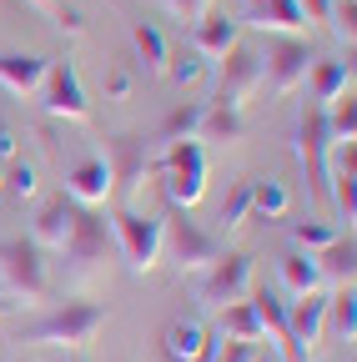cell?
Segmentation results:
<instances>
[{
	"label": "cell",
	"mask_w": 357,
	"mask_h": 362,
	"mask_svg": "<svg viewBox=\"0 0 357 362\" xmlns=\"http://www.w3.org/2000/svg\"><path fill=\"white\" fill-rule=\"evenodd\" d=\"M106 322H111L106 302L71 297V302H56L51 312H40L35 322H25V327H21V342H35V347H71V352H81Z\"/></svg>",
	"instance_id": "obj_1"
},
{
	"label": "cell",
	"mask_w": 357,
	"mask_h": 362,
	"mask_svg": "<svg viewBox=\"0 0 357 362\" xmlns=\"http://www.w3.org/2000/svg\"><path fill=\"white\" fill-rule=\"evenodd\" d=\"M56 257L66 262V282H71V287H91L96 277H106V262L116 257L106 211H101V206H81L71 237H66V247H61Z\"/></svg>",
	"instance_id": "obj_2"
},
{
	"label": "cell",
	"mask_w": 357,
	"mask_h": 362,
	"mask_svg": "<svg viewBox=\"0 0 357 362\" xmlns=\"http://www.w3.org/2000/svg\"><path fill=\"white\" fill-rule=\"evenodd\" d=\"M111 221V242H116V257L126 262V272H136V277H146V272L161 267V232L166 221L156 211H141V206H111L106 211Z\"/></svg>",
	"instance_id": "obj_3"
},
{
	"label": "cell",
	"mask_w": 357,
	"mask_h": 362,
	"mask_svg": "<svg viewBox=\"0 0 357 362\" xmlns=\"http://www.w3.org/2000/svg\"><path fill=\"white\" fill-rule=\"evenodd\" d=\"M0 287L16 307H35L51 297V262L30 237H6L0 242Z\"/></svg>",
	"instance_id": "obj_4"
},
{
	"label": "cell",
	"mask_w": 357,
	"mask_h": 362,
	"mask_svg": "<svg viewBox=\"0 0 357 362\" xmlns=\"http://www.w3.org/2000/svg\"><path fill=\"white\" fill-rule=\"evenodd\" d=\"M156 176L161 192L171 202V211H192L206 197V146L201 141H171L156 156Z\"/></svg>",
	"instance_id": "obj_5"
},
{
	"label": "cell",
	"mask_w": 357,
	"mask_h": 362,
	"mask_svg": "<svg viewBox=\"0 0 357 362\" xmlns=\"http://www.w3.org/2000/svg\"><path fill=\"white\" fill-rule=\"evenodd\" d=\"M166 232H161V262H171L176 272H206L216 257H221V242L211 232L192 221V211H171L161 216Z\"/></svg>",
	"instance_id": "obj_6"
},
{
	"label": "cell",
	"mask_w": 357,
	"mask_h": 362,
	"mask_svg": "<svg viewBox=\"0 0 357 362\" xmlns=\"http://www.w3.org/2000/svg\"><path fill=\"white\" fill-rule=\"evenodd\" d=\"M257 287V272H252V257L242 252H221L206 272H201V282H197V302L206 312H221V307H232V302H247Z\"/></svg>",
	"instance_id": "obj_7"
},
{
	"label": "cell",
	"mask_w": 357,
	"mask_h": 362,
	"mask_svg": "<svg viewBox=\"0 0 357 362\" xmlns=\"http://www.w3.org/2000/svg\"><path fill=\"white\" fill-rule=\"evenodd\" d=\"M106 166H111V197H121V206H136L146 176H156V156L141 136H111Z\"/></svg>",
	"instance_id": "obj_8"
},
{
	"label": "cell",
	"mask_w": 357,
	"mask_h": 362,
	"mask_svg": "<svg viewBox=\"0 0 357 362\" xmlns=\"http://www.w3.org/2000/svg\"><path fill=\"white\" fill-rule=\"evenodd\" d=\"M292 141H297V161L307 171V187L317 202H327V151H332V136H327V111L322 106H302L297 111V131H292Z\"/></svg>",
	"instance_id": "obj_9"
},
{
	"label": "cell",
	"mask_w": 357,
	"mask_h": 362,
	"mask_svg": "<svg viewBox=\"0 0 357 362\" xmlns=\"http://www.w3.org/2000/svg\"><path fill=\"white\" fill-rule=\"evenodd\" d=\"M35 96H40V111L56 116V121L86 126V121L96 116V111H91V96H86V81H81V71H76L71 56H66V61H51V76H46V86H40Z\"/></svg>",
	"instance_id": "obj_10"
},
{
	"label": "cell",
	"mask_w": 357,
	"mask_h": 362,
	"mask_svg": "<svg viewBox=\"0 0 357 362\" xmlns=\"http://www.w3.org/2000/svg\"><path fill=\"white\" fill-rule=\"evenodd\" d=\"M262 90V56L252 45H232L216 66V90H211V106H227V111H247V101Z\"/></svg>",
	"instance_id": "obj_11"
},
{
	"label": "cell",
	"mask_w": 357,
	"mask_h": 362,
	"mask_svg": "<svg viewBox=\"0 0 357 362\" xmlns=\"http://www.w3.org/2000/svg\"><path fill=\"white\" fill-rule=\"evenodd\" d=\"M307 71H312V51L302 35H277L267 45V61H262V86L272 96H297L307 86Z\"/></svg>",
	"instance_id": "obj_12"
},
{
	"label": "cell",
	"mask_w": 357,
	"mask_h": 362,
	"mask_svg": "<svg viewBox=\"0 0 357 362\" xmlns=\"http://www.w3.org/2000/svg\"><path fill=\"white\" fill-rule=\"evenodd\" d=\"M322 342H327V292H307L287 302V352L297 362H312Z\"/></svg>",
	"instance_id": "obj_13"
},
{
	"label": "cell",
	"mask_w": 357,
	"mask_h": 362,
	"mask_svg": "<svg viewBox=\"0 0 357 362\" xmlns=\"http://www.w3.org/2000/svg\"><path fill=\"white\" fill-rule=\"evenodd\" d=\"M161 352L171 362H211L216 337H211V327L201 317H171L166 332H161Z\"/></svg>",
	"instance_id": "obj_14"
},
{
	"label": "cell",
	"mask_w": 357,
	"mask_h": 362,
	"mask_svg": "<svg viewBox=\"0 0 357 362\" xmlns=\"http://www.w3.org/2000/svg\"><path fill=\"white\" fill-rule=\"evenodd\" d=\"M242 21L267 35H302L312 25L297 0H242Z\"/></svg>",
	"instance_id": "obj_15"
},
{
	"label": "cell",
	"mask_w": 357,
	"mask_h": 362,
	"mask_svg": "<svg viewBox=\"0 0 357 362\" xmlns=\"http://www.w3.org/2000/svg\"><path fill=\"white\" fill-rule=\"evenodd\" d=\"M66 197L76 206H106L111 202V166H106V156H81L66 171Z\"/></svg>",
	"instance_id": "obj_16"
},
{
	"label": "cell",
	"mask_w": 357,
	"mask_h": 362,
	"mask_svg": "<svg viewBox=\"0 0 357 362\" xmlns=\"http://www.w3.org/2000/svg\"><path fill=\"white\" fill-rule=\"evenodd\" d=\"M46 76H51V56H35V51H6L0 56V86L21 101H30L46 86Z\"/></svg>",
	"instance_id": "obj_17"
},
{
	"label": "cell",
	"mask_w": 357,
	"mask_h": 362,
	"mask_svg": "<svg viewBox=\"0 0 357 362\" xmlns=\"http://www.w3.org/2000/svg\"><path fill=\"white\" fill-rule=\"evenodd\" d=\"M232 45H242V21H232V16L206 11V16L192 25V51H197L206 66H221V56H227Z\"/></svg>",
	"instance_id": "obj_18"
},
{
	"label": "cell",
	"mask_w": 357,
	"mask_h": 362,
	"mask_svg": "<svg viewBox=\"0 0 357 362\" xmlns=\"http://www.w3.org/2000/svg\"><path fill=\"white\" fill-rule=\"evenodd\" d=\"M76 202L61 192V197H51L46 206L35 211V226H30V242L40 247V252H61L66 247V237H71V226H76Z\"/></svg>",
	"instance_id": "obj_19"
},
{
	"label": "cell",
	"mask_w": 357,
	"mask_h": 362,
	"mask_svg": "<svg viewBox=\"0 0 357 362\" xmlns=\"http://www.w3.org/2000/svg\"><path fill=\"white\" fill-rule=\"evenodd\" d=\"M307 86H312V106H332L342 96H352V61H322L307 71Z\"/></svg>",
	"instance_id": "obj_20"
},
{
	"label": "cell",
	"mask_w": 357,
	"mask_h": 362,
	"mask_svg": "<svg viewBox=\"0 0 357 362\" xmlns=\"http://www.w3.org/2000/svg\"><path fill=\"white\" fill-rule=\"evenodd\" d=\"M277 282H282L287 297H307V292H322V287H327V282H322V267H317V257H312V252H287V257L277 262Z\"/></svg>",
	"instance_id": "obj_21"
},
{
	"label": "cell",
	"mask_w": 357,
	"mask_h": 362,
	"mask_svg": "<svg viewBox=\"0 0 357 362\" xmlns=\"http://www.w3.org/2000/svg\"><path fill=\"white\" fill-rule=\"evenodd\" d=\"M197 141H201V146H206V141H211V146H242V141H247V116H242V111H227V106H211V101H206Z\"/></svg>",
	"instance_id": "obj_22"
},
{
	"label": "cell",
	"mask_w": 357,
	"mask_h": 362,
	"mask_svg": "<svg viewBox=\"0 0 357 362\" xmlns=\"http://www.w3.org/2000/svg\"><path fill=\"white\" fill-rule=\"evenodd\" d=\"M131 45H136V61H141L146 76H166L171 45H166V35H161L151 21H131Z\"/></svg>",
	"instance_id": "obj_23"
},
{
	"label": "cell",
	"mask_w": 357,
	"mask_h": 362,
	"mask_svg": "<svg viewBox=\"0 0 357 362\" xmlns=\"http://www.w3.org/2000/svg\"><path fill=\"white\" fill-rule=\"evenodd\" d=\"M216 327L227 332V342H252V347L267 337V332H262V317H257V307H252V297L221 307V312H216Z\"/></svg>",
	"instance_id": "obj_24"
},
{
	"label": "cell",
	"mask_w": 357,
	"mask_h": 362,
	"mask_svg": "<svg viewBox=\"0 0 357 362\" xmlns=\"http://www.w3.org/2000/svg\"><path fill=\"white\" fill-rule=\"evenodd\" d=\"M317 257V267H322V282H332V287H352V272H357V247H352V232L347 237H337L332 247H322V252H312Z\"/></svg>",
	"instance_id": "obj_25"
},
{
	"label": "cell",
	"mask_w": 357,
	"mask_h": 362,
	"mask_svg": "<svg viewBox=\"0 0 357 362\" xmlns=\"http://www.w3.org/2000/svg\"><path fill=\"white\" fill-rule=\"evenodd\" d=\"M201 111H206V101H182V106H171L166 116H161V126H156V141H197V131H201Z\"/></svg>",
	"instance_id": "obj_26"
},
{
	"label": "cell",
	"mask_w": 357,
	"mask_h": 362,
	"mask_svg": "<svg viewBox=\"0 0 357 362\" xmlns=\"http://www.w3.org/2000/svg\"><path fill=\"white\" fill-rule=\"evenodd\" d=\"M327 332L337 342H352L357 337V292L352 287H332L327 292Z\"/></svg>",
	"instance_id": "obj_27"
},
{
	"label": "cell",
	"mask_w": 357,
	"mask_h": 362,
	"mask_svg": "<svg viewBox=\"0 0 357 362\" xmlns=\"http://www.w3.org/2000/svg\"><path fill=\"white\" fill-rule=\"evenodd\" d=\"M287 206H292V192L282 187V181H252V216H262V221H282L287 216Z\"/></svg>",
	"instance_id": "obj_28"
},
{
	"label": "cell",
	"mask_w": 357,
	"mask_h": 362,
	"mask_svg": "<svg viewBox=\"0 0 357 362\" xmlns=\"http://www.w3.org/2000/svg\"><path fill=\"white\" fill-rule=\"evenodd\" d=\"M252 307H257V317H262V332L277 342V352H287V302H282L277 292H257Z\"/></svg>",
	"instance_id": "obj_29"
},
{
	"label": "cell",
	"mask_w": 357,
	"mask_h": 362,
	"mask_svg": "<svg viewBox=\"0 0 357 362\" xmlns=\"http://www.w3.org/2000/svg\"><path fill=\"white\" fill-rule=\"evenodd\" d=\"M287 232H292L297 252H322L342 237V226L337 221H287Z\"/></svg>",
	"instance_id": "obj_30"
},
{
	"label": "cell",
	"mask_w": 357,
	"mask_h": 362,
	"mask_svg": "<svg viewBox=\"0 0 357 362\" xmlns=\"http://www.w3.org/2000/svg\"><path fill=\"white\" fill-rule=\"evenodd\" d=\"M6 192H11L16 202H35V197H40V166H35L30 156H16V161L6 166Z\"/></svg>",
	"instance_id": "obj_31"
},
{
	"label": "cell",
	"mask_w": 357,
	"mask_h": 362,
	"mask_svg": "<svg viewBox=\"0 0 357 362\" xmlns=\"http://www.w3.org/2000/svg\"><path fill=\"white\" fill-rule=\"evenodd\" d=\"M327 136H332V146H352L357 141V106H352V96L327 106Z\"/></svg>",
	"instance_id": "obj_32"
},
{
	"label": "cell",
	"mask_w": 357,
	"mask_h": 362,
	"mask_svg": "<svg viewBox=\"0 0 357 362\" xmlns=\"http://www.w3.org/2000/svg\"><path fill=\"white\" fill-rule=\"evenodd\" d=\"M221 232H237V226H247L252 221V181H237L232 187V197L221 202Z\"/></svg>",
	"instance_id": "obj_33"
},
{
	"label": "cell",
	"mask_w": 357,
	"mask_h": 362,
	"mask_svg": "<svg viewBox=\"0 0 357 362\" xmlns=\"http://www.w3.org/2000/svg\"><path fill=\"white\" fill-rule=\"evenodd\" d=\"M166 76H171L176 86H197V81L206 76V61H201L197 51H182V56H171V61H166Z\"/></svg>",
	"instance_id": "obj_34"
},
{
	"label": "cell",
	"mask_w": 357,
	"mask_h": 362,
	"mask_svg": "<svg viewBox=\"0 0 357 362\" xmlns=\"http://www.w3.org/2000/svg\"><path fill=\"white\" fill-rule=\"evenodd\" d=\"M327 21H332L337 40H342V45H352V40H357V0H332Z\"/></svg>",
	"instance_id": "obj_35"
},
{
	"label": "cell",
	"mask_w": 357,
	"mask_h": 362,
	"mask_svg": "<svg viewBox=\"0 0 357 362\" xmlns=\"http://www.w3.org/2000/svg\"><path fill=\"white\" fill-rule=\"evenodd\" d=\"M156 6H161L171 21H182V25H197V21L211 11V0H156Z\"/></svg>",
	"instance_id": "obj_36"
},
{
	"label": "cell",
	"mask_w": 357,
	"mask_h": 362,
	"mask_svg": "<svg viewBox=\"0 0 357 362\" xmlns=\"http://www.w3.org/2000/svg\"><path fill=\"white\" fill-rule=\"evenodd\" d=\"M51 16H56V30H61V35H71V40H76V35H86V16H81L76 6H56Z\"/></svg>",
	"instance_id": "obj_37"
},
{
	"label": "cell",
	"mask_w": 357,
	"mask_h": 362,
	"mask_svg": "<svg viewBox=\"0 0 357 362\" xmlns=\"http://www.w3.org/2000/svg\"><path fill=\"white\" fill-rule=\"evenodd\" d=\"M211 362H257V347H252V342H227V347L216 342Z\"/></svg>",
	"instance_id": "obj_38"
},
{
	"label": "cell",
	"mask_w": 357,
	"mask_h": 362,
	"mask_svg": "<svg viewBox=\"0 0 357 362\" xmlns=\"http://www.w3.org/2000/svg\"><path fill=\"white\" fill-rule=\"evenodd\" d=\"M16 156H21V136H16L11 121H0V166H11Z\"/></svg>",
	"instance_id": "obj_39"
},
{
	"label": "cell",
	"mask_w": 357,
	"mask_h": 362,
	"mask_svg": "<svg viewBox=\"0 0 357 362\" xmlns=\"http://www.w3.org/2000/svg\"><path fill=\"white\" fill-rule=\"evenodd\" d=\"M126 96H131V71L116 66V71L106 76V101H126Z\"/></svg>",
	"instance_id": "obj_40"
},
{
	"label": "cell",
	"mask_w": 357,
	"mask_h": 362,
	"mask_svg": "<svg viewBox=\"0 0 357 362\" xmlns=\"http://www.w3.org/2000/svg\"><path fill=\"white\" fill-rule=\"evenodd\" d=\"M297 6L307 11V21H327V11H332V0H297Z\"/></svg>",
	"instance_id": "obj_41"
},
{
	"label": "cell",
	"mask_w": 357,
	"mask_h": 362,
	"mask_svg": "<svg viewBox=\"0 0 357 362\" xmlns=\"http://www.w3.org/2000/svg\"><path fill=\"white\" fill-rule=\"evenodd\" d=\"M11 312H16V302H11L6 292H0V322H6V317H11Z\"/></svg>",
	"instance_id": "obj_42"
},
{
	"label": "cell",
	"mask_w": 357,
	"mask_h": 362,
	"mask_svg": "<svg viewBox=\"0 0 357 362\" xmlns=\"http://www.w3.org/2000/svg\"><path fill=\"white\" fill-rule=\"evenodd\" d=\"M25 6H35V11H56L61 0H25Z\"/></svg>",
	"instance_id": "obj_43"
},
{
	"label": "cell",
	"mask_w": 357,
	"mask_h": 362,
	"mask_svg": "<svg viewBox=\"0 0 357 362\" xmlns=\"http://www.w3.org/2000/svg\"><path fill=\"white\" fill-rule=\"evenodd\" d=\"M257 362H287V357H282V352H267V357L257 352Z\"/></svg>",
	"instance_id": "obj_44"
},
{
	"label": "cell",
	"mask_w": 357,
	"mask_h": 362,
	"mask_svg": "<svg viewBox=\"0 0 357 362\" xmlns=\"http://www.w3.org/2000/svg\"><path fill=\"white\" fill-rule=\"evenodd\" d=\"M0 192H6V166H0Z\"/></svg>",
	"instance_id": "obj_45"
},
{
	"label": "cell",
	"mask_w": 357,
	"mask_h": 362,
	"mask_svg": "<svg viewBox=\"0 0 357 362\" xmlns=\"http://www.w3.org/2000/svg\"><path fill=\"white\" fill-rule=\"evenodd\" d=\"M76 362H86V357H76Z\"/></svg>",
	"instance_id": "obj_46"
}]
</instances>
